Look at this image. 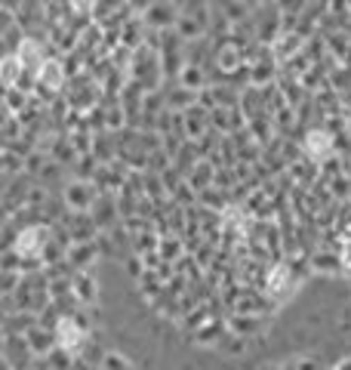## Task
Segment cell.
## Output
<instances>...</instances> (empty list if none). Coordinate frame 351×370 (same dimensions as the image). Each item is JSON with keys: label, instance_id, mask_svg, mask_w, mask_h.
Returning a JSON list of instances; mask_svg holds the SVG:
<instances>
[{"label": "cell", "instance_id": "cell-1", "mask_svg": "<svg viewBox=\"0 0 351 370\" xmlns=\"http://www.w3.org/2000/svg\"><path fill=\"white\" fill-rule=\"evenodd\" d=\"M56 339H59V346L68 355H77L83 348V343H87V333H83V327L74 318H62L59 327H56Z\"/></svg>", "mask_w": 351, "mask_h": 370}, {"label": "cell", "instance_id": "cell-2", "mask_svg": "<svg viewBox=\"0 0 351 370\" xmlns=\"http://www.w3.org/2000/svg\"><path fill=\"white\" fill-rule=\"evenodd\" d=\"M47 238H49V232L44 229V225L25 229L22 234H19V241H16V250H19V253H25V256H38L40 250H44Z\"/></svg>", "mask_w": 351, "mask_h": 370}, {"label": "cell", "instance_id": "cell-3", "mask_svg": "<svg viewBox=\"0 0 351 370\" xmlns=\"http://www.w3.org/2000/svg\"><path fill=\"white\" fill-rule=\"evenodd\" d=\"M305 152L311 154V158H327V154L333 152V136L324 130H311L305 136Z\"/></svg>", "mask_w": 351, "mask_h": 370}, {"label": "cell", "instance_id": "cell-4", "mask_svg": "<svg viewBox=\"0 0 351 370\" xmlns=\"http://www.w3.org/2000/svg\"><path fill=\"white\" fill-rule=\"evenodd\" d=\"M19 59H22L28 68L38 71L47 62V56H44V49H40L38 40H22V44H19Z\"/></svg>", "mask_w": 351, "mask_h": 370}, {"label": "cell", "instance_id": "cell-5", "mask_svg": "<svg viewBox=\"0 0 351 370\" xmlns=\"http://www.w3.org/2000/svg\"><path fill=\"white\" fill-rule=\"evenodd\" d=\"M38 77H40V83L49 87V90L62 87V65H59V62H53V59H47L44 65L38 68Z\"/></svg>", "mask_w": 351, "mask_h": 370}, {"label": "cell", "instance_id": "cell-6", "mask_svg": "<svg viewBox=\"0 0 351 370\" xmlns=\"http://www.w3.org/2000/svg\"><path fill=\"white\" fill-rule=\"evenodd\" d=\"M22 68H25V62L19 59V56H10V59H3L0 77H3L6 87H16V81H19V74H22Z\"/></svg>", "mask_w": 351, "mask_h": 370}, {"label": "cell", "instance_id": "cell-7", "mask_svg": "<svg viewBox=\"0 0 351 370\" xmlns=\"http://www.w3.org/2000/svg\"><path fill=\"white\" fill-rule=\"evenodd\" d=\"M286 287H290V268H286V266H277L275 272L268 275V290H271V293H284Z\"/></svg>", "mask_w": 351, "mask_h": 370}, {"label": "cell", "instance_id": "cell-8", "mask_svg": "<svg viewBox=\"0 0 351 370\" xmlns=\"http://www.w3.org/2000/svg\"><path fill=\"white\" fill-rule=\"evenodd\" d=\"M71 6H74V13H92V6H96V0H71Z\"/></svg>", "mask_w": 351, "mask_h": 370}, {"label": "cell", "instance_id": "cell-9", "mask_svg": "<svg viewBox=\"0 0 351 370\" xmlns=\"http://www.w3.org/2000/svg\"><path fill=\"white\" fill-rule=\"evenodd\" d=\"M342 266H345V272H351V241H345V247H342Z\"/></svg>", "mask_w": 351, "mask_h": 370}]
</instances>
